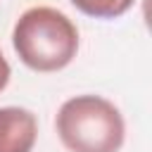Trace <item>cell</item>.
I'll return each instance as SVG.
<instances>
[{
    "label": "cell",
    "mask_w": 152,
    "mask_h": 152,
    "mask_svg": "<svg viewBox=\"0 0 152 152\" xmlns=\"http://www.w3.org/2000/svg\"><path fill=\"white\" fill-rule=\"evenodd\" d=\"M12 45L28 69L50 74L71 64L78 52V31L64 12L38 5L17 19Z\"/></svg>",
    "instance_id": "cell-1"
},
{
    "label": "cell",
    "mask_w": 152,
    "mask_h": 152,
    "mask_svg": "<svg viewBox=\"0 0 152 152\" xmlns=\"http://www.w3.org/2000/svg\"><path fill=\"white\" fill-rule=\"evenodd\" d=\"M38 121L24 107H0V152H31Z\"/></svg>",
    "instance_id": "cell-3"
},
{
    "label": "cell",
    "mask_w": 152,
    "mask_h": 152,
    "mask_svg": "<svg viewBox=\"0 0 152 152\" xmlns=\"http://www.w3.org/2000/svg\"><path fill=\"white\" fill-rule=\"evenodd\" d=\"M135 0H71V5L95 19H116L133 7Z\"/></svg>",
    "instance_id": "cell-4"
},
{
    "label": "cell",
    "mask_w": 152,
    "mask_h": 152,
    "mask_svg": "<svg viewBox=\"0 0 152 152\" xmlns=\"http://www.w3.org/2000/svg\"><path fill=\"white\" fill-rule=\"evenodd\" d=\"M55 128L69 152H119L126 138L121 112L100 95L66 100L57 112Z\"/></svg>",
    "instance_id": "cell-2"
},
{
    "label": "cell",
    "mask_w": 152,
    "mask_h": 152,
    "mask_svg": "<svg viewBox=\"0 0 152 152\" xmlns=\"http://www.w3.org/2000/svg\"><path fill=\"white\" fill-rule=\"evenodd\" d=\"M10 76H12V69H10V64H7V59H5V55H2V50H0V93L7 88Z\"/></svg>",
    "instance_id": "cell-5"
}]
</instances>
